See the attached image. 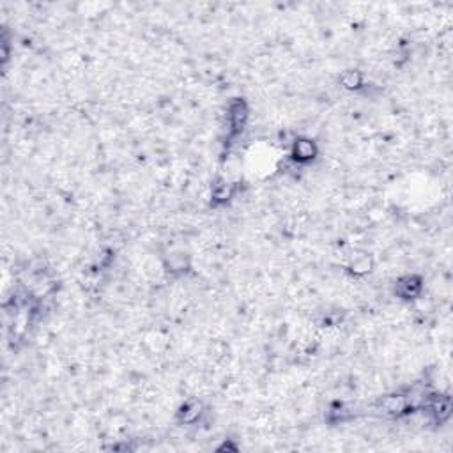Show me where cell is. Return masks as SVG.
I'll return each instance as SVG.
<instances>
[{
    "instance_id": "6da1fadb",
    "label": "cell",
    "mask_w": 453,
    "mask_h": 453,
    "mask_svg": "<svg viewBox=\"0 0 453 453\" xmlns=\"http://www.w3.org/2000/svg\"><path fill=\"white\" fill-rule=\"evenodd\" d=\"M393 294L400 301L415 303L425 294V278L418 273H407L395 280Z\"/></svg>"
},
{
    "instance_id": "7a4b0ae2",
    "label": "cell",
    "mask_w": 453,
    "mask_h": 453,
    "mask_svg": "<svg viewBox=\"0 0 453 453\" xmlns=\"http://www.w3.org/2000/svg\"><path fill=\"white\" fill-rule=\"evenodd\" d=\"M289 154H291L292 163L298 167H307L310 163L315 161L321 154L319 144L310 137H296L289 146Z\"/></svg>"
},
{
    "instance_id": "3957f363",
    "label": "cell",
    "mask_w": 453,
    "mask_h": 453,
    "mask_svg": "<svg viewBox=\"0 0 453 453\" xmlns=\"http://www.w3.org/2000/svg\"><path fill=\"white\" fill-rule=\"evenodd\" d=\"M250 120V105L246 99L234 98L226 105V122H229V133L232 137L241 135Z\"/></svg>"
},
{
    "instance_id": "277c9868",
    "label": "cell",
    "mask_w": 453,
    "mask_h": 453,
    "mask_svg": "<svg viewBox=\"0 0 453 453\" xmlns=\"http://www.w3.org/2000/svg\"><path fill=\"white\" fill-rule=\"evenodd\" d=\"M204 404L198 398H190L184 404H181L179 409L176 411L177 422L181 425H197L204 416Z\"/></svg>"
},
{
    "instance_id": "5b68a950",
    "label": "cell",
    "mask_w": 453,
    "mask_h": 453,
    "mask_svg": "<svg viewBox=\"0 0 453 453\" xmlns=\"http://www.w3.org/2000/svg\"><path fill=\"white\" fill-rule=\"evenodd\" d=\"M235 197V184L226 177H216L211 186V204L226 205Z\"/></svg>"
},
{
    "instance_id": "8992f818",
    "label": "cell",
    "mask_w": 453,
    "mask_h": 453,
    "mask_svg": "<svg viewBox=\"0 0 453 453\" xmlns=\"http://www.w3.org/2000/svg\"><path fill=\"white\" fill-rule=\"evenodd\" d=\"M376 270V261L370 253H358V255H352L349 259V264H347V271L349 274L354 278H363L367 274H370Z\"/></svg>"
},
{
    "instance_id": "52a82bcc",
    "label": "cell",
    "mask_w": 453,
    "mask_h": 453,
    "mask_svg": "<svg viewBox=\"0 0 453 453\" xmlns=\"http://www.w3.org/2000/svg\"><path fill=\"white\" fill-rule=\"evenodd\" d=\"M338 86L342 87L344 90H347V92H358V90L365 89L367 83H365L363 71L354 68L344 69L340 77H338Z\"/></svg>"
}]
</instances>
